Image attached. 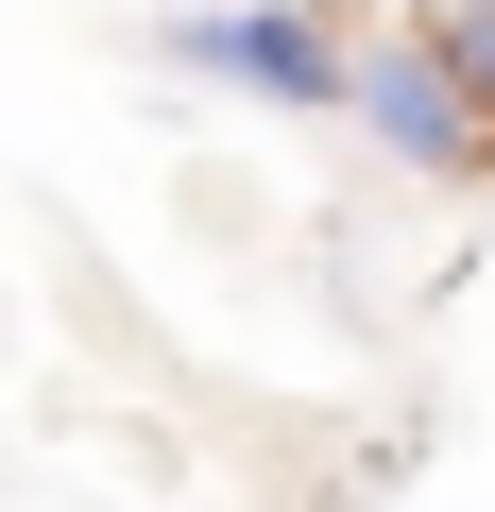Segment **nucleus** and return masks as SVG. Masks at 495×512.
Wrapping results in <instances>:
<instances>
[{"instance_id": "f03ea898", "label": "nucleus", "mask_w": 495, "mask_h": 512, "mask_svg": "<svg viewBox=\"0 0 495 512\" xmlns=\"http://www.w3.org/2000/svg\"><path fill=\"white\" fill-rule=\"evenodd\" d=\"M342 120H359L393 171H444V188H461V171H495V137H478V103L427 69V35H376V52H342Z\"/></svg>"}, {"instance_id": "f257e3e1", "label": "nucleus", "mask_w": 495, "mask_h": 512, "mask_svg": "<svg viewBox=\"0 0 495 512\" xmlns=\"http://www.w3.org/2000/svg\"><path fill=\"white\" fill-rule=\"evenodd\" d=\"M171 69L257 86V103H291V120H342V35L308 18V0H188V18H171Z\"/></svg>"}, {"instance_id": "7ed1b4c3", "label": "nucleus", "mask_w": 495, "mask_h": 512, "mask_svg": "<svg viewBox=\"0 0 495 512\" xmlns=\"http://www.w3.org/2000/svg\"><path fill=\"white\" fill-rule=\"evenodd\" d=\"M427 69L478 103V137H495V0H427Z\"/></svg>"}]
</instances>
